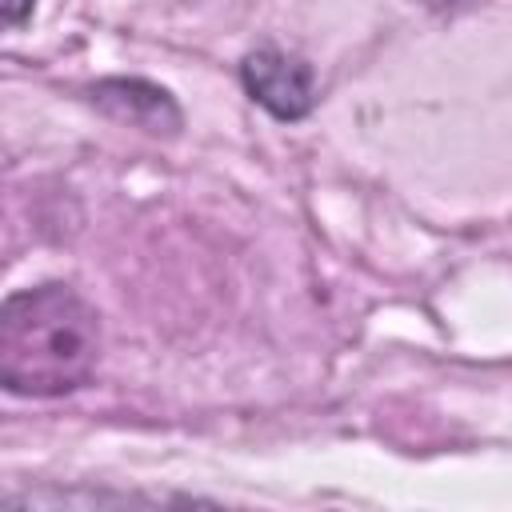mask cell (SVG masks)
I'll return each instance as SVG.
<instances>
[{
  "instance_id": "cell-1",
  "label": "cell",
  "mask_w": 512,
  "mask_h": 512,
  "mask_svg": "<svg viewBox=\"0 0 512 512\" xmlns=\"http://www.w3.org/2000/svg\"><path fill=\"white\" fill-rule=\"evenodd\" d=\"M100 364V316L68 284L20 288L0 308V384L12 396H64Z\"/></svg>"
},
{
  "instance_id": "cell-4",
  "label": "cell",
  "mask_w": 512,
  "mask_h": 512,
  "mask_svg": "<svg viewBox=\"0 0 512 512\" xmlns=\"http://www.w3.org/2000/svg\"><path fill=\"white\" fill-rule=\"evenodd\" d=\"M32 4H36V0H4V20H8V28H20V24L28 20V12H32Z\"/></svg>"
},
{
  "instance_id": "cell-5",
  "label": "cell",
  "mask_w": 512,
  "mask_h": 512,
  "mask_svg": "<svg viewBox=\"0 0 512 512\" xmlns=\"http://www.w3.org/2000/svg\"><path fill=\"white\" fill-rule=\"evenodd\" d=\"M416 4H424L428 12H460V8H472L480 0H416Z\"/></svg>"
},
{
  "instance_id": "cell-3",
  "label": "cell",
  "mask_w": 512,
  "mask_h": 512,
  "mask_svg": "<svg viewBox=\"0 0 512 512\" xmlns=\"http://www.w3.org/2000/svg\"><path fill=\"white\" fill-rule=\"evenodd\" d=\"M88 100L108 120L128 124V128H140L148 136H176L180 124H184V112L172 100V92L160 88V84H152V80H140V76H108V80H96L88 88Z\"/></svg>"
},
{
  "instance_id": "cell-2",
  "label": "cell",
  "mask_w": 512,
  "mask_h": 512,
  "mask_svg": "<svg viewBox=\"0 0 512 512\" xmlns=\"http://www.w3.org/2000/svg\"><path fill=\"white\" fill-rule=\"evenodd\" d=\"M240 84L244 92L272 112L276 120H304L316 104V72L308 60L280 52V48H256L240 60Z\"/></svg>"
}]
</instances>
